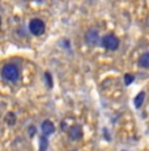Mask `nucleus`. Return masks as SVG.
Here are the masks:
<instances>
[{
    "label": "nucleus",
    "instance_id": "obj_1",
    "mask_svg": "<svg viewBox=\"0 0 149 151\" xmlns=\"http://www.w3.org/2000/svg\"><path fill=\"white\" fill-rule=\"evenodd\" d=\"M1 75L7 82L15 83L20 78V70L16 65H13V63H7L1 70Z\"/></svg>",
    "mask_w": 149,
    "mask_h": 151
},
{
    "label": "nucleus",
    "instance_id": "obj_2",
    "mask_svg": "<svg viewBox=\"0 0 149 151\" xmlns=\"http://www.w3.org/2000/svg\"><path fill=\"white\" fill-rule=\"evenodd\" d=\"M101 43L106 50H110V51H115L116 49L119 47V40H118V37H115L114 34H107V36H105L104 38L101 40Z\"/></svg>",
    "mask_w": 149,
    "mask_h": 151
},
{
    "label": "nucleus",
    "instance_id": "obj_3",
    "mask_svg": "<svg viewBox=\"0 0 149 151\" xmlns=\"http://www.w3.org/2000/svg\"><path fill=\"white\" fill-rule=\"evenodd\" d=\"M45 22L39 19H33L29 22V32L33 36H41L45 33Z\"/></svg>",
    "mask_w": 149,
    "mask_h": 151
},
{
    "label": "nucleus",
    "instance_id": "obj_4",
    "mask_svg": "<svg viewBox=\"0 0 149 151\" xmlns=\"http://www.w3.org/2000/svg\"><path fill=\"white\" fill-rule=\"evenodd\" d=\"M42 133H43V135H50V134H53L54 132H55V126H54V124L51 122L50 120H46L42 122Z\"/></svg>",
    "mask_w": 149,
    "mask_h": 151
},
{
    "label": "nucleus",
    "instance_id": "obj_5",
    "mask_svg": "<svg viewBox=\"0 0 149 151\" xmlns=\"http://www.w3.org/2000/svg\"><path fill=\"white\" fill-rule=\"evenodd\" d=\"M82 137V132H81V127L79 125H73V127L70 130V138L76 141V139H80Z\"/></svg>",
    "mask_w": 149,
    "mask_h": 151
},
{
    "label": "nucleus",
    "instance_id": "obj_6",
    "mask_svg": "<svg viewBox=\"0 0 149 151\" xmlns=\"http://www.w3.org/2000/svg\"><path fill=\"white\" fill-rule=\"evenodd\" d=\"M139 66L144 68H149V53H144L139 58Z\"/></svg>",
    "mask_w": 149,
    "mask_h": 151
},
{
    "label": "nucleus",
    "instance_id": "obj_7",
    "mask_svg": "<svg viewBox=\"0 0 149 151\" xmlns=\"http://www.w3.org/2000/svg\"><path fill=\"white\" fill-rule=\"evenodd\" d=\"M144 99H145V92H140L139 95H137L136 97H135V106H136V108H140V106L143 105V103H144Z\"/></svg>",
    "mask_w": 149,
    "mask_h": 151
},
{
    "label": "nucleus",
    "instance_id": "obj_8",
    "mask_svg": "<svg viewBox=\"0 0 149 151\" xmlns=\"http://www.w3.org/2000/svg\"><path fill=\"white\" fill-rule=\"evenodd\" d=\"M47 135H43V137L41 138V147H39V151H46V149H47Z\"/></svg>",
    "mask_w": 149,
    "mask_h": 151
},
{
    "label": "nucleus",
    "instance_id": "obj_9",
    "mask_svg": "<svg viewBox=\"0 0 149 151\" xmlns=\"http://www.w3.org/2000/svg\"><path fill=\"white\" fill-rule=\"evenodd\" d=\"M133 79H135L133 75H131V74H126L124 75V83L127 84V86H130V84L133 82Z\"/></svg>",
    "mask_w": 149,
    "mask_h": 151
},
{
    "label": "nucleus",
    "instance_id": "obj_10",
    "mask_svg": "<svg viewBox=\"0 0 149 151\" xmlns=\"http://www.w3.org/2000/svg\"><path fill=\"white\" fill-rule=\"evenodd\" d=\"M7 121L9 122V125H15V122H16V117H15V114H13V113H8V116H7Z\"/></svg>",
    "mask_w": 149,
    "mask_h": 151
},
{
    "label": "nucleus",
    "instance_id": "obj_11",
    "mask_svg": "<svg viewBox=\"0 0 149 151\" xmlns=\"http://www.w3.org/2000/svg\"><path fill=\"white\" fill-rule=\"evenodd\" d=\"M45 78L47 79V84H48V87H53V80H51L50 74H48V72H46V74H45Z\"/></svg>",
    "mask_w": 149,
    "mask_h": 151
},
{
    "label": "nucleus",
    "instance_id": "obj_12",
    "mask_svg": "<svg viewBox=\"0 0 149 151\" xmlns=\"http://www.w3.org/2000/svg\"><path fill=\"white\" fill-rule=\"evenodd\" d=\"M29 133H30V134H29L30 137H33L34 133H35V127H34V126H33V127H29Z\"/></svg>",
    "mask_w": 149,
    "mask_h": 151
}]
</instances>
